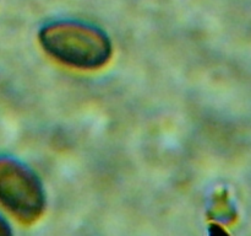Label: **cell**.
<instances>
[{
    "label": "cell",
    "instance_id": "6da1fadb",
    "mask_svg": "<svg viewBox=\"0 0 251 236\" xmlns=\"http://www.w3.org/2000/svg\"><path fill=\"white\" fill-rule=\"evenodd\" d=\"M39 42L47 53L66 65L98 69L112 58L109 37L98 27L78 21H55L39 31Z\"/></svg>",
    "mask_w": 251,
    "mask_h": 236
},
{
    "label": "cell",
    "instance_id": "7a4b0ae2",
    "mask_svg": "<svg viewBox=\"0 0 251 236\" xmlns=\"http://www.w3.org/2000/svg\"><path fill=\"white\" fill-rule=\"evenodd\" d=\"M0 203L25 224L39 219L46 206V194L38 177L12 157H0Z\"/></svg>",
    "mask_w": 251,
    "mask_h": 236
},
{
    "label": "cell",
    "instance_id": "3957f363",
    "mask_svg": "<svg viewBox=\"0 0 251 236\" xmlns=\"http://www.w3.org/2000/svg\"><path fill=\"white\" fill-rule=\"evenodd\" d=\"M10 234H11V230H10L9 224L0 216V236L10 235Z\"/></svg>",
    "mask_w": 251,
    "mask_h": 236
}]
</instances>
